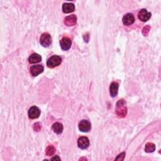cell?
Returning a JSON list of instances; mask_svg holds the SVG:
<instances>
[{"mask_svg":"<svg viewBox=\"0 0 161 161\" xmlns=\"http://www.w3.org/2000/svg\"><path fill=\"white\" fill-rule=\"evenodd\" d=\"M115 113L118 117H125L127 114V108L124 99L119 100L116 105Z\"/></svg>","mask_w":161,"mask_h":161,"instance_id":"6da1fadb","label":"cell"},{"mask_svg":"<svg viewBox=\"0 0 161 161\" xmlns=\"http://www.w3.org/2000/svg\"><path fill=\"white\" fill-rule=\"evenodd\" d=\"M62 59L58 55H53L49 58L47 62V66L49 68H54L59 66L61 64Z\"/></svg>","mask_w":161,"mask_h":161,"instance_id":"7a4b0ae2","label":"cell"},{"mask_svg":"<svg viewBox=\"0 0 161 161\" xmlns=\"http://www.w3.org/2000/svg\"><path fill=\"white\" fill-rule=\"evenodd\" d=\"M40 43L44 47H47L52 43V37L48 33H44L40 37Z\"/></svg>","mask_w":161,"mask_h":161,"instance_id":"3957f363","label":"cell"},{"mask_svg":"<svg viewBox=\"0 0 161 161\" xmlns=\"http://www.w3.org/2000/svg\"><path fill=\"white\" fill-rule=\"evenodd\" d=\"M79 129L83 132H88L91 129V123L86 120L80 121L79 123Z\"/></svg>","mask_w":161,"mask_h":161,"instance_id":"277c9868","label":"cell"},{"mask_svg":"<svg viewBox=\"0 0 161 161\" xmlns=\"http://www.w3.org/2000/svg\"><path fill=\"white\" fill-rule=\"evenodd\" d=\"M151 13L148 12L146 9H142L138 14V17L143 22H146L151 18Z\"/></svg>","mask_w":161,"mask_h":161,"instance_id":"5b68a950","label":"cell"},{"mask_svg":"<svg viewBox=\"0 0 161 161\" xmlns=\"http://www.w3.org/2000/svg\"><path fill=\"white\" fill-rule=\"evenodd\" d=\"M71 44H72L71 40L67 37H63L60 41L61 47L63 51H67L71 47Z\"/></svg>","mask_w":161,"mask_h":161,"instance_id":"8992f818","label":"cell"},{"mask_svg":"<svg viewBox=\"0 0 161 161\" xmlns=\"http://www.w3.org/2000/svg\"><path fill=\"white\" fill-rule=\"evenodd\" d=\"M44 68L42 65H36L33 66L30 69V73L32 76L36 77L42 73L43 71Z\"/></svg>","mask_w":161,"mask_h":161,"instance_id":"52a82bcc","label":"cell"},{"mask_svg":"<svg viewBox=\"0 0 161 161\" xmlns=\"http://www.w3.org/2000/svg\"><path fill=\"white\" fill-rule=\"evenodd\" d=\"M40 111L38 107L33 106L31 107L28 111V117L31 119H36L39 117Z\"/></svg>","mask_w":161,"mask_h":161,"instance_id":"ba28073f","label":"cell"},{"mask_svg":"<svg viewBox=\"0 0 161 161\" xmlns=\"http://www.w3.org/2000/svg\"><path fill=\"white\" fill-rule=\"evenodd\" d=\"M78 147L81 149H86L89 145V140L88 137H80L77 141Z\"/></svg>","mask_w":161,"mask_h":161,"instance_id":"9c48e42d","label":"cell"},{"mask_svg":"<svg viewBox=\"0 0 161 161\" xmlns=\"http://www.w3.org/2000/svg\"><path fill=\"white\" fill-rule=\"evenodd\" d=\"M77 17L75 15H72L67 17L64 20V24L68 27L74 26L76 24Z\"/></svg>","mask_w":161,"mask_h":161,"instance_id":"30bf717a","label":"cell"},{"mask_svg":"<svg viewBox=\"0 0 161 161\" xmlns=\"http://www.w3.org/2000/svg\"><path fill=\"white\" fill-rule=\"evenodd\" d=\"M123 23L125 25H131L135 21L134 16L131 13L126 14L123 18Z\"/></svg>","mask_w":161,"mask_h":161,"instance_id":"8fae6325","label":"cell"},{"mask_svg":"<svg viewBox=\"0 0 161 161\" xmlns=\"http://www.w3.org/2000/svg\"><path fill=\"white\" fill-rule=\"evenodd\" d=\"M118 84L116 82H113L110 87V95L112 97H115L118 95Z\"/></svg>","mask_w":161,"mask_h":161,"instance_id":"7c38bea8","label":"cell"},{"mask_svg":"<svg viewBox=\"0 0 161 161\" xmlns=\"http://www.w3.org/2000/svg\"><path fill=\"white\" fill-rule=\"evenodd\" d=\"M75 9V6L73 3H66L62 6V10L64 13H69L73 12Z\"/></svg>","mask_w":161,"mask_h":161,"instance_id":"4fadbf2b","label":"cell"},{"mask_svg":"<svg viewBox=\"0 0 161 161\" xmlns=\"http://www.w3.org/2000/svg\"><path fill=\"white\" fill-rule=\"evenodd\" d=\"M42 61V57L38 54H33L28 58V61L30 64H36Z\"/></svg>","mask_w":161,"mask_h":161,"instance_id":"5bb4252c","label":"cell"},{"mask_svg":"<svg viewBox=\"0 0 161 161\" xmlns=\"http://www.w3.org/2000/svg\"><path fill=\"white\" fill-rule=\"evenodd\" d=\"M52 129L55 133H56L57 134H60L62 132L63 126L60 123H55L52 125Z\"/></svg>","mask_w":161,"mask_h":161,"instance_id":"9a60e30c","label":"cell"},{"mask_svg":"<svg viewBox=\"0 0 161 161\" xmlns=\"http://www.w3.org/2000/svg\"><path fill=\"white\" fill-rule=\"evenodd\" d=\"M155 146L153 143H147L145 145V151L146 152L151 153L155 151Z\"/></svg>","mask_w":161,"mask_h":161,"instance_id":"2e32d148","label":"cell"},{"mask_svg":"<svg viewBox=\"0 0 161 161\" xmlns=\"http://www.w3.org/2000/svg\"><path fill=\"white\" fill-rule=\"evenodd\" d=\"M46 155L48 156H52L55 152V148L52 145H49L46 148Z\"/></svg>","mask_w":161,"mask_h":161,"instance_id":"e0dca14e","label":"cell"},{"mask_svg":"<svg viewBox=\"0 0 161 161\" xmlns=\"http://www.w3.org/2000/svg\"><path fill=\"white\" fill-rule=\"evenodd\" d=\"M150 28H151V27H150V26H148V25L146 26L144 28V29L142 30V33L144 35V36H147L148 33L149 32V30H150Z\"/></svg>","mask_w":161,"mask_h":161,"instance_id":"ac0fdd59","label":"cell"},{"mask_svg":"<svg viewBox=\"0 0 161 161\" xmlns=\"http://www.w3.org/2000/svg\"><path fill=\"white\" fill-rule=\"evenodd\" d=\"M33 129L39 132L41 129V126H40V125L39 123H36L35 125H34Z\"/></svg>","mask_w":161,"mask_h":161,"instance_id":"d6986e66","label":"cell"},{"mask_svg":"<svg viewBox=\"0 0 161 161\" xmlns=\"http://www.w3.org/2000/svg\"><path fill=\"white\" fill-rule=\"evenodd\" d=\"M125 152H123L121 154L118 155L115 160H123L124 159V158H125Z\"/></svg>","mask_w":161,"mask_h":161,"instance_id":"ffe728a7","label":"cell"},{"mask_svg":"<svg viewBox=\"0 0 161 161\" xmlns=\"http://www.w3.org/2000/svg\"><path fill=\"white\" fill-rule=\"evenodd\" d=\"M52 160H61V159L59 157V156L58 155H55L54 157H53L52 159H51Z\"/></svg>","mask_w":161,"mask_h":161,"instance_id":"44dd1931","label":"cell"}]
</instances>
